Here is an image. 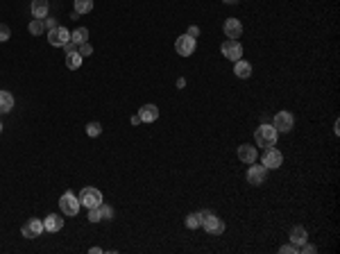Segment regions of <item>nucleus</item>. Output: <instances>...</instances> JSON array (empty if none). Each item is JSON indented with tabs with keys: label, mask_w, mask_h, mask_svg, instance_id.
Instances as JSON below:
<instances>
[{
	"label": "nucleus",
	"mask_w": 340,
	"mask_h": 254,
	"mask_svg": "<svg viewBox=\"0 0 340 254\" xmlns=\"http://www.w3.org/2000/svg\"><path fill=\"white\" fill-rule=\"evenodd\" d=\"M14 109V95L9 91H0V113H7Z\"/></svg>",
	"instance_id": "obj_19"
},
{
	"label": "nucleus",
	"mask_w": 340,
	"mask_h": 254,
	"mask_svg": "<svg viewBox=\"0 0 340 254\" xmlns=\"http://www.w3.org/2000/svg\"><path fill=\"white\" fill-rule=\"evenodd\" d=\"M297 250H295V245H283L282 250H279V254H295Z\"/></svg>",
	"instance_id": "obj_32"
},
{
	"label": "nucleus",
	"mask_w": 340,
	"mask_h": 254,
	"mask_svg": "<svg viewBox=\"0 0 340 254\" xmlns=\"http://www.w3.org/2000/svg\"><path fill=\"white\" fill-rule=\"evenodd\" d=\"M9 36H12V30H9V25L0 23V41H7Z\"/></svg>",
	"instance_id": "obj_28"
},
{
	"label": "nucleus",
	"mask_w": 340,
	"mask_h": 254,
	"mask_svg": "<svg viewBox=\"0 0 340 254\" xmlns=\"http://www.w3.org/2000/svg\"><path fill=\"white\" fill-rule=\"evenodd\" d=\"M32 16L34 18H46L48 16V0H32Z\"/></svg>",
	"instance_id": "obj_17"
},
{
	"label": "nucleus",
	"mask_w": 340,
	"mask_h": 254,
	"mask_svg": "<svg viewBox=\"0 0 340 254\" xmlns=\"http://www.w3.org/2000/svg\"><path fill=\"white\" fill-rule=\"evenodd\" d=\"M175 50H177V55H182V57H191V55L195 53V39H191L188 34H182L175 41Z\"/></svg>",
	"instance_id": "obj_7"
},
{
	"label": "nucleus",
	"mask_w": 340,
	"mask_h": 254,
	"mask_svg": "<svg viewBox=\"0 0 340 254\" xmlns=\"http://www.w3.org/2000/svg\"><path fill=\"white\" fill-rule=\"evenodd\" d=\"M186 227L188 229H198L199 227V213H188L186 216Z\"/></svg>",
	"instance_id": "obj_24"
},
{
	"label": "nucleus",
	"mask_w": 340,
	"mask_h": 254,
	"mask_svg": "<svg viewBox=\"0 0 340 254\" xmlns=\"http://www.w3.org/2000/svg\"><path fill=\"white\" fill-rule=\"evenodd\" d=\"M209 216H211V211H199V225H202L204 218H209Z\"/></svg>",
	"instance_id": "obj_35"
},
{
	"label": "nucleus",
	"mask_w": 340,
	"mask_h": 254,
	"mask_svg": "<svg viewBox=\"0 0 340 254\" xmlns=\"http://www.w3.org/2000/svg\"><path fill=\"white\" fill-rule=\"evenodd\" d=\"M186 34L191 36V39H198V36H199V28H198V25H191V28H188V32H186Z\"/></svg>",
	"instance_id": "obj_30"
},
{
	"label": "nucleus",
	"mask_w": 340,
	"mask_h": 254,
	"mask_svg": "<svg viewBox=\"0 0 340 254\" xmlns=\"http://www.w3.org/2000/svg\"><path fill=\"white\" fill-rule=\"evenodd\" d=\"M64 50H66V55H68V53H75V50H77V46H75V43H71V41H68V43H64Z\"/></svg>",
	"instance_id": "obj_34"
},
{
	"label": "nucleus",
	"mask_w": 340,
	"mask_h": 254,
	"mask_svg": "<svg viewBox=\"0 0 340 254\" xmlns=\"http://www.w3.org/2000/svg\"><path fill=\"white\" fill-rule=\"evenodd\" d=\"M272 125H275L277 132H290L295 127V118L288 112H279L275 116V123H272Z\"/></svg>",
	"instance_id": "obj_11"
},
{
	"label": "nucleus",
	"mask_w": 340,
	"mask_h": 254,
	"mask_svg": "<svg viewBox=\"0 0 340 254\" xmlns=\"http://www.w3.org/2000/svg\"><path fill=\"white\" fill-rule=\"evenodd\" d=\"M302 254H315V245H309V243H302Z\"/></svg>",
	"instance_id": "obj_31"
},
{
	"label": "nucleus",
	"mask_w": 340,
	"mask_h": 254,
	"mask_svg": "<svg viewBox=\"0 0 340 254\" xmlns=\"http://www.w3.org/2000/svg\"><path fill=\"white\" fill-rule=\"evenodd\" d=\"M77 198H80V204H84L86 209H95L102 204V193L98 189H91V186L82 189V193L77 195Z\"/></svg>",
	"instance_id": "obj_3"
},
{
	"label": "nucleus",
	"mask_w": 340,
	"mask_h": 254,
	"mask_svg": "<svg viewBox=\"0 0 340 254\" xmlns=\"http://www.w3.org/2000/svg\"><path fill=\"white\" fill-rule=\"evenodd\" d=\"M238 159L243 161V164H254V161H256V148H254V145H241V148H238Z\"/></svg>",
	"instance_id": "obj_15"
},
{
	"label": "nucleus",
	"mask_w": 340,
	"mask_h": 254,
	"mask_svg": "<svg viewBox=\"0 0 340 254\" xmlns=\"http://www.w3.org/2000/svg\"><path fill=\"white\" fill-rule=\"evenodd\" d=\"M77 53L82 55V57H91V55H93V46H91L88 41H84V43L77 46Z\"/></svg>",
	"instance_id": "obj_26"
},
{
	"label": "nucleus",
	"mask_w": 340,
	"mask_h": 254,
	"mask_svg": "<svg viewBox=\"0 0 340 254\" xmlns=\"http://www.w3.org/2000/svg\"><path fill=\"white\" fill-rule=\"evenodd\" d=\"M268 177V168L263 164H252L250 166V170H247V182L254 184V186H261Z\"/></svg>",
	"instance_id": "obj_6"
},
{
	"label": "nucleus",
	"mask_w": 340,
	"mask_h": 254,
	"mask_svg": "<svg viewBox=\"0 0 340 254\" xmlns=\"http://www.w3.org/2000/svg\"><path fill=\"white\" fill-rule=\"evenodd\" d=\"M220 50H223V55L229 61H238L243 57V46L238 43V39H229V41H225Z\"/></svg>",
	"instance_id": "obj_5"
},
{
	"label": "nucleus",
	"mask_w": 340,
	"mask_h": 254,
	"mask_svg": "<svg viewBox=\"0 0 340 254\" xmlns=\"http://www.w3.org/2000/svg\"><path fill=\"white\" fill-rule=\"evenodd\" d=\"M86 134L88 136H100V134H102V125L95 123V120H93V123H88L86 125Z\"/></svg>",
	"instance_id": "obj_27"
},
{
	"label": "nucleus",
	"mask_w": 340,
	"mask_h": 254,
	"mask_svg": "<svg viewBox=\"0 0 340 254\" xmlns=\"http://www.w3.org/2000/svg\"><path fill=\"white\" fill-rule=\"evenodd\" d=\"M0 132H2V125H0Z\"/></svg>",
	"instance_id": "obj_37"
},
{
	"label": "nucleus",
	"mask_w": 340,
	"mask_h": 254,
	"mask_svg": "<svg viewBox=\"0 0 340 254\" xmlns=\"http://www.w3.org/2000/svg\"><path fill=\"white\" fill-rule=\"evenodd\" d=\"M306 238H309V234H306V229L302 225H297V227L290 229V243L293 245H302V243H306Z\"/></svg>",
	"instance_id": "obj_18"
},
{
	"label": "nucleus",
	"mask_w": 340,
	"mask_h": 254,
	"mask_svg": "<svg viewBox=\"0 0 340 254\" xmlns=\"http://www.w3.org/2000/svg\"><path fill=\"white\" fill-rule=\"evenodd\" d=\"M91 9H93V0H75V9L73 12H77L82 16V14H91Z\"/></svg>",
	"instance_id": "obj_21"
},
{
	"label": "nucleus",
	"mask_w": 340,
	"mask_h": 254,
	"mask_svg": "<svg viewBox=\"0 0 340 254\" xmlns=\"http://www.w3.org/2000/svg\"><path fill=\"white\" fill-rule=\"evenodd\" d=\"M43 25H46L48 30H53V28H57V21L55 18H43Z\"/></svg>",
	"instance_id": "obj_33"
},
{
	"label": "nucleus",
	"mask_w": 340,
	"mask_h": 254,
	"mask_svg": "<svg viewBox=\"0 0 340 254\" xmlns=\"http://www.w3.org/2000/svg\"><path fill=\"white\" fill-rule=\"evenodd\" d=\"M282 161H283V154L279 152V150H275V148H265V154H263V166L265 168H272V170H277L279 166H282Z\"/></svg>",
	"instance_id": "obj_10"
},
{
	"label": "nucleus",
	"mask_w": 340,
	"mask_h": 254,
	"mask_svg": "<svg viewBox=\"0 0 340 254\" xmlns=\"http://www.w3.org/2000/svg\"><path fill=\"white\" fill-rule=\"evenodd\" d=\"M202 227H204L206 234H213V236H220V234L225 231V223L218 218V216H213V213L209 216V218L202 220Z\"/></svg>",
	"instance_id": "obj_9"
},
{
	"label": "nucleus",
	"mask_w": 340,
	"mask_h": 254,
	"mask_svg": "<svg viewBox=\"0 0 340 254\" xmlns=\"http://www.w3.org/2000/svg\"><path fill=\"white\" fill-rule=\"evenodd\" d=\"M43 30H46V25H43V18H32V23H29V32H32L34 36H39Z\"/></svg>",
	"instance_id": "obj_23"
},
{
	"label": "nucleus",
	"mask_w": 340,
	"mask_h": 254,
	"mask_svg": "<svg viewBox=\"0 0 340 254\" xmlns=\"http://www.w3.org/2000/svg\"><path fill=\"white\" fill-rule=\"evenodd\" d=\"M88 223H100V211H98V207H95V209H88Z\"/></svg>",
	"instance_id": "obj_29"
},
{
	"label": "nucleus",
	"mask_w": 340,
	"mask_h": 254,
	"mask_svg": "<svg viewBox=\"0 0 340 254\" xmlns=\"http://www.w3.org/2000/svg\"><path fill=\"white\" fill-rule=\"evenodd\" d=\"M277 136H279V132L275 130V125H261L256 130V134H254V141H256V145L272 148L277 143Z\"/></svg>",
	"instance_id": "obj_1"
},
{
	"label": "nucleus",
	"mask_w": 340,
	"mask_h": 254,
	"mask_svg": "<svg viewBox=\"0 0 340 254\" xmlns=\"http://www.w3.org/2000/svg\"><path fill=\"white\" fill-rule=\"evenodd\" d=\"M80 198L77 195H73V191H68V193H64L61 198H59V209H61V213L64 216H75L77 211H80Z\"/></svg>",
	"instance_id": "obj_2"
},
{
	"label": "nucleus",
	"mask_w": 340,
	"mask_h": 254,
	"mask_svg": "<svg viewBox=\"0 0 340 254\" xmlns=\"http://www.w3.org/2000/svg\"><path fill=\"white\" fill-rule=\"evenodd\" d=\"M243 34V23L238 21V18H227L225 21V36H229V39H238V36Z\"/></svg>",
	"instance_id": "obj_12"
},
{
	"label": "nucleus",
	"mask_w": 340,
	"mask_h": 254,
	"mask_svg": "<svg viewBox=\"0 0 340 254\" xmlns=\"http://www.w3.org/2000/svg\"><path fill=\"white\" fill-rule=\"evenodd\" d=\"M41 231H43V223L39 218H29L28 223H23V227H21V234H23L25 238L41 236Z\"/></svg>",
	"instance_id": "obj_8"
},
{
	"label": "nucleus",
	"mask_w": 340,
	"mask_h": 254,
	"mask_svg": "<svg viewBox=\"0 0 340 254\" xmlns=\"http://www.w3.org/2000/svg\"><path fill=\"white\" fill-rule=\"evenodd\" d=\"M234 73H236V77L247 80V77L252 75V64H250V61H243V59L234 61Z\"/></svg>",
	"instance_id": "obj_16"
},
{
	"label": "nucleus",
	"mask_w": 340,
	"mask_h": 254,
	"mask_svg": "<svg viewBox=\"0 0 340 254\" xmlns=\"http://www.w3.org/2000/svg\"><path fill=\"white\" fill-rule=\"evenodd\" d=\"M68 41H71V32L66 30V28H61V25L48 30V43H50V46L64 48V43H68Z\"/></svg>",
	"instance_id": "obj_4"
},
{
	"label": "nucleus",
	"mask_w": 340,
	"mask_h": 254,
	"mask_svg": "<svg viewBox=\"0 0 340 254\" xmlns=\"http://www.w3.org/2000/svg\"><path fill=\"white\" fill-rule=\"evenodd\" d=\"M223 2H227V5H234V2H238V0H223Z\"/></svg>",
	"instance_id": "obj_36"
},
{
	"label": "nucleus",
	"mask_w": 340,
	"mask_h": 254,
	"mask_svg": "<svg viewBox=\"0 0 340 254\" xmlns=\"http://www.w3.org/2000/svg\"><path fill=\"white\" fill-rule=\"evenodd\" d=\"M139 118L141 123H154L159 118V107L157 105H143L141 112H139Z\"/></svg>",
	"instance_id": "obj_13"
},
{
	"label": "nucleus",
	"mask_w": 340,
	"mask_h": 254,
	"mask_svg": "<svg viewBox=\"0 0 340 254\" xmlns=\"http://www.w3.org/2000/svg\"><path fill=\"white\" fill-rule=\"evenodd\" d=\"M84 41H88V30L86 28H77V30L71 34V43L80 46V43H84Z\"/></svg>",
	"instance_id": "obj_22"
},
{
	"label": "nucleus",
	"mask_w": 340,
	"mask_h": 254,
	"mask_svg": "<svg viewBox=\"0 0 340 254\" xmlns=\"http://www.w3.org/2000/svg\"><path fill=\"white\" fill-rule=\"evenodd\" d=\"M66 66H68V68H71V71H77V68H80V66H82V55L77 53H68L66 55Z\"/></svg>",
	"instance_id": "obj_20"
},
{
	"label": "nucleus",
	"mask_w": 340,
	"mask_h": 254,
	"mask_svg": "<svg viewBox=\"0 0 340 254\" xmlns=\"http://www.w3.org/2000/svg\"><path fill=\"white\" fill-rule=\"evenodd\" d=\"M98 211H100V220H112L113 218V209L107 207V204H100Z\"/></svg>",
	"instance_id": "obj_25"
},
{
	"label": "nucleus",
	"mask_w": 340,
	"mask_h": 254,
	"mask_svg": "<svg viewBox=\"0 0 340 254\" xmlns=\"http://www.w3.org/2000/svg\"><path fill=\"white\" fill-rule=\"evenodd\" d=\"M64 227V218L59 216V213H50L46 220H43V229L46 231H59Z\"/></svg>",
	"instance_id": "obj_14"
}]
</instances>
